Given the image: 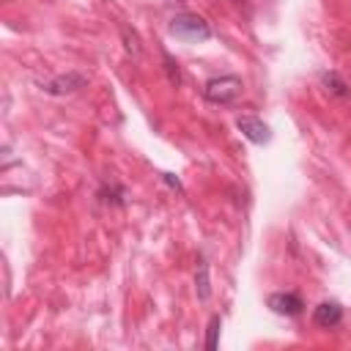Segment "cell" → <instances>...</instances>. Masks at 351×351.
I'll use <instances>...</instances> for the list:
<instances>
[{
  "mask_svg": "<svg viewBox=\"0 0 351 351\" xmlns=\"http://www.w3.org/2000/svg\"><path fill=\"white\" fill-rule=\"evenodd\" d=\"M170 33L181 41H208L211 38V25L200 14L181 11L170 19Z\"/></svg>",
  "mask_w": 351,
  "mask_h": 351,
  "instance_id": "1",
  "label": "cell"
},
{
  "mask_svg": "<svg viewBox=\"0 0 351 351\" xmlns=\"http://www.w3.org/2000/svg\"><path fill=\"white\" fill-rule=\"evenodd\" d=\"M241 88L244 85L236 74H219L203 85V99L211 104H233L241 96Z\"/></svg>",
  "mask_w": 351,
  "mask_h": 351,
  "instance_id": "2",
  "label": "cell"
},
{
  "mask_svg": "<svg viewBox=\"0 0 351 351\" xmlns=\"http://www.w3.org/2000/svg\"><path fill=\"white\" fill-rule=\"evenodd\" d=\"M88 82H90V77H88L85 71L71 69V71H66V74H55L52 80L41 82V90L49 93V96H71V93L82 90Z\"/></svg>",
  "mask_w": 351,
  "mask_h": 351,
  "instance_id": "3",
  "label": "cell"
},
{
  "mask_svg": "<svg viewBox=\"0 0 351 351\" xmlns=\"http://www.w3.org/2000/svg\"><path fill=\"white\" fill-rule=\"evenodd\" d=\"M266 304H269L271 313L285 315V318H296V315H302V310H304V302H302V296H299L296 291H277V293H269Z\"/></svg>",
  "mask_w": 351,
  "mask_h": 351,
  "instance_id": "4",
  "label": "cell"
},
{
  "mask_svg": "<svg viewBox=\"0 0 351 351\" xmlns=\"http://www.w3.org/2000/svg\"><path fill=\"white\" fill-rule=\"evenodd\" d=\"M236 126H239V132H241L250 143H255V145H266V143L271 140L269 123H263V121L255 118V115H239V118H236Z\"/></svg>",
  "mask_w": 351,
  "mask_h": 351,
  "instance_id": "5",
  "label": "cell"
},
{
  "mask_svg": "<svg viewBox=\"0 0 351 351\" xmlns=\"http://www.w3.org/2000/svg\"><path fill=\"white\" fill-rule=\"evenodd\" d=\"M343 321V307L335 299H324L321 304L313 307V324L321 329H335Z\"/></svg>",
  "mask_w": 351,
  "mask_h": 351,
  "instance_id": "6",
  "label": "cell"
},
{
  "mask_svg": "<svg viewBox=\"0 0 351 351\" xmlns=\"http://www.w3.org/2000/svg\"><path fill=\"white\" fill-rule=\"evenodd\" d=\"M318 80H321V85H324L332 96H337V99H348V96H351V88L346 85V80H343L337 71L326 69V71H321V74H318Z\"/></svg>",
  "mask_w": 351,
  "mask_h": 351,
  "instance_id": "7",
  "label": "cell"
},
{
  "mask_svg": "<svg viewBox=\"0 0 351 351\" xmlns=\"http://www.w3.org/2000/svg\"><path fill=\"white\" fill-rule=\"evenodd\" d=\"M99 197L110 206H126V189L115 178H104L99 186Z\"/></svg>",
  "mask_w": 351,
  "mask_h": 351,
  "instance_id": "8",
  "label": "cell"
},
{
  "mask_svg": "<svg viewBox=\"0 0 351 351\" xmlns=\"http://www.w3.org/2000/svg\"><path fill=\"white\" fill-rule=\"evenodd\" d=\"M195 293H197V299H200V302H208V296H211L208 263H206V258H203V255L197 258V269H195Z\"/></svg>",
  "mask_w": 351,
  "mask_h": 351,
  "instance_id": "9",
  "label": "cell"
},
{
  "mask_svg": "<svg viewBox=\"0 0 351 351\" xmlns=\"http://www.w3.org/2000/svg\"><path fill=\"white\" fill-rule=\"evenodd\" d=\"M159 55H162V69H165L167 82H170L173 88H178V85H181V80H184V77H181V69H178V60H176L165 47L159 49Z\"/></svg>",
  "mask_w": 351,
  "mask_h": 351,
  "instance_id": "10",
  "label": "cell"
},
{
  "mask_svg": "<svg viewBox=\"0 0 351 351\" xmlns=\"http://www.w3.org/2000/svg\"><path fill=\"white\" fill-rule=\"evenodd\" d=\"M219 329H222V318L219 315H211L208 318V326H206V348L214 351L219 346Z\"/></svg>",
  "mask_w": 351,
  "mask_h": 351,
  "instance_id": "11",
  "label": "cell"
},
{
  "mask_svg": "<svg viewBox=\"0 0 351 351\" xmlns=\"http://www.w3.org/2000/svg\"><path fill=\"white\" fill-rule=\"evenodd\" d=\"M121 36H123V41H126V52L137 58V55H140V44H137V33H134V30H129V27L123 25V27H121Z\"/></svg>",
  "mask_w": 351,
  "mask_h": 351,
  "instance_id": "12",
  "label": "cell"
},
{
  "mask_svg": "<svg viewBox=\"0 0 351 351\" xmlns=\"http://www.w3.org/2000/svg\"><path fill=\"white\" fill-rule=\"evenodd\" d=\"M162 181L170 186V189H176V192H184V186H181V181L173 176V173H162Z\"/></svg>",
  "mask_w": 351,
  "mask_h": 351,
  "instance_id": "13",
  "label": "cell"
}]
</instances>
